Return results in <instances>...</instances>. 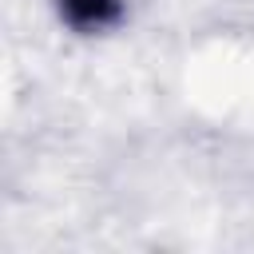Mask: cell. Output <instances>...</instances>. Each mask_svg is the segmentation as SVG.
<instances>
[{"instance_id":"6da1fadb","label":"cell","mask_w":254,"mask_h":254,"mask_svg":"<svg viewBox=\"0 0 254 254\" xmlns=\"http://www.w3.org/2000/svg\"><path fill=\"white\" fill-rule=\"evenodd\" d=\"M64 12H67V20L79 24V28H99V24L115 20L119 4H115V0H64Z\"/></svg>"}]
</instances>
